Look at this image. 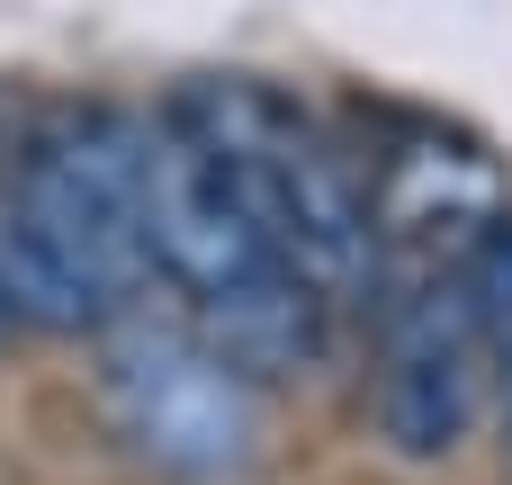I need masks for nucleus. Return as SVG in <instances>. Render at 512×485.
<instances>
[{"instance_id":"obj_1","label":"nucleus","mask_w":512,"mask_h":485,"mask_svg":"<svg viewBox=\"0 0 512 485\" xmlns=\"http://www.w3.org/2000/svg\"><path fill=\"white\" fill-rule=\"evenodd\" d=\"M171 117L225 162V180L243 189V207L261 216V234L279 243V261L324 288V297H378L387 279V234L369 207V180L261 81H189L171 99Z\"/></svg>"},{"instance_id":"obj_2","label":"nucleus","mask_w":512,"mask_h":485,"mask_svg":"<svg viewBox=\"0 0 512 485\" xmlns=\"http://www.w3.org/2000/svg\"><path fill=\"white\" fill-rule=\"evenodd\" d=\"M144 171H153V117L90 99L45 117L18 153H9V189L27 207V225L45 234V252L63 261V279L108 315H126L153 279V234H144Z\"/></svg>"},{"instance_id":"obj_3","label":"nucleus","mask_w":512,"mask_h":485,"mask_svg":"<svg viewBox=\"0 0 512 485\" xmlns=\"http://www.w3.org/2000/svg\"><path fill=\"white\" fill-rule=\"evenodd\" d=\"M144 234H153V270L171 288H189V306L243 297L261 279H279V243L261 234V216L243 207V189L225 180V162L162 108L153 117V171H144Z\"/></svg>"},{"instance_id":"obj_4","label":"nucleus","mask_w":512,"mask_h":485,"mask_svg":"<svg viewBox=\"0 0 512 485\" xmlns=\"http://www.w3.org/2000/svg\"><path fill=\"white\" fill-rule=\"evenodd\" d=\"M108 396L153 459H171L189 477L243 468L252 396H243V369L207 333H126L108 360Z\"/></svg>"},{"instance_id":"obj_5","label":"nucleus","mask_w":512,"mask_h":485,"mask_svg":"<svg viewBox=\"0 0 512 485\" xmlns=\"http://www.w3.org/2000/svg\"><path fill=\"white\" fill-rule=\"evenodd\" d=\"M369 207H378V234H396V243L468 252L512 198H504V171H495L477 144L414 126V135H396V144L378 153V171H369Z\"/></svg>"},{"instance_id":"obj_6","label":"nucleus","mask_w":512,"mask_h":485,"mask_svg":"<svg viewBox=\"0 0 512 485\" xmlns=\"http://www.w3.org/2000/svg\"><path fill=\"white\" fill-rule=\"evenodd\" d=\"M324 306H333L324 288H306L297 270H279V279H261V288H243V297L198 306V333H207L243 378H288V369H315V360H324V342H333Z\"/></svg>"},{"instance_id":"obj_7","label":"nucleus","mask_w":512,"mask_h":485,"mask_svg":"<svg viewBox=\"0 0 512 485\" xmlns=\"http://www.w3.org/2000/svg\"><path fill=\"white\" fill-rule=\"evenodd\" d=\"M450 270H459V288H468L477 342H486V351L512 369V207L486 225V234H477V243H468V252H459V261H450Z\"/></svg>"},{"instance_id":"obj_8","label":"nucleus","mask_w":512,"mask_h":485,"mask_svg":"<svg viewBox=\"0 0 512 485\" xmlns=\"http://www.w3.org/2000/svg\"><path fill=\"white\" fill-rule=\"evenodd\" d=\"M0 333H9V315H0Z\"/></svg>"},{"instance_id":"obj_9","label":"nucleus","mask_w":512,"mask_h":485,"mask_svg":"<svg viewBox=\"0 0 512 485\" xmlns=\"http://www.w3.org/2000/svg\"><path fill=\"white\" fill-rule=\"evenodd\" d=\"M504 378H512V369H504Z\"/></svg>"}]
</instances>
